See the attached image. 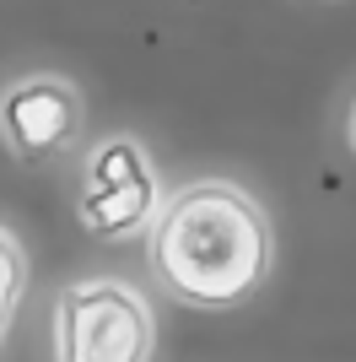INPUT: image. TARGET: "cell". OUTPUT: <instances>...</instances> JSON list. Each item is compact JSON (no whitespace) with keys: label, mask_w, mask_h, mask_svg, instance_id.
<instances>
[{"label":"cell","mask_w":356,"mask_h":362,"mask_svg":"<svg viewBox=\"0 0 356 362\" xmlns=\"http://www.w3.org/2000/svg\"><path fill=\"white\" fill-rule=\"evenodd\" d=\"M151 271L189 308H232L270 276V222L237 184H184L151 216Z\"/></svg>","instance_id":"1"},{"label":"cell","mask_w":356,"mask_h":362,"mask_svg":"<svg viewBox=\"0 0 356 362\" xmlns=\"http://www.w3.org/2000/svg\"><path fill=\"white\" fill-rule=\"evenodd\" d=\"M157 319L124 281H76L54 298V362H151Z\"/></svg>","instance_id":"2"},{"label":"cell","mask_w":356,"mask_h":362,"mask_svg":"<svg viewBox=\"0 0 356 362\" xmlns=\"http://www.w3.org/2000/svg\"><path fill=\"white\" fill-rule=\"evenodd\" d=\"M76 216L103 243L135 238V233L151 227V216H157V173H151V157L135 136H108L87 151V179H81Z\"/></svg>","instance_id":"3"},{"label":"cell","mask_w":356,"mask_h":362,"mask_svg":"<svg viewBox=\"0 0 356 362\" xmlns=\"http://www.w3.org/2000/svg\"><path fill=\"white\" fill-rule=\"evenodd\" d=\"M87 103L65 76H22L0 92V136L22 163H49L81 141Z\"/></svg>","instance_id":"4"},{"label":"cell","mask_w":356,"mask_h":362,"mask_svg":"<svg viewBox=\"0 0 356 362\" xmlns=\"http://www.w3.org/2000/svg\"><path fill=\"white\" fill-rule=\"evenodd\" d=\"M22 292H28V255H22V243L0 227V341L11 330V314H16V303H22Z\"/></svg>","instance_id":"5"},{"label":"cell","mask_w":356,"mask_h":362,"mask_svg":"<svg viewBox=\"0 0 356 362\" xmlns=\"http://www.w3.org/2000/svg\"><path fill=\"white\" fill-rule=\"evenodd\" d=\"M351 146H356V108H351Z\"/></svg>","instance_id":"6"}]
</instances>
